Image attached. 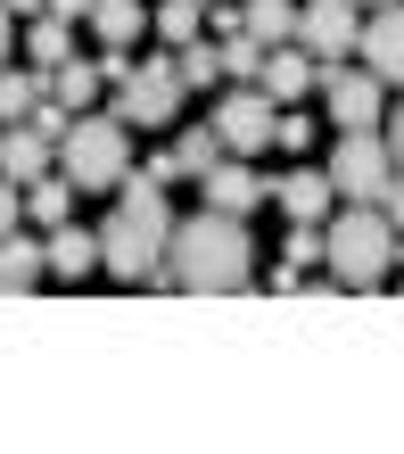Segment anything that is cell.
<instances>
[{"mask_svg":"<svg viewBox=\"0 0 404 454\" xmlns=\"http://www.w3.org/2000/svg\"><path fill=\"white\" fill-rule=\"evenodd\" d=\"M50 281V264H42V239H25V231H0V289L9 298H25V289H42Z\"/></svg>","mask_w":404,"mask_h":454,"instance_id":"e0dca14e","label":"cell"},{"mask_svg":"<svg viewBox=\"0 0 404 454\" xmlns=\"http://www.w3.org/2000/svg\"><path fill=\"white\" fill-rule=\"evenodd\" d=\"M214 59H223V83H256V74H264V42L223 34V42H214Z\"/></svg>","mask_w":404,"mask_h":454,"instance_id":"d4e9b609","label":"cell"},{"mask_svg":"<svg viewBox=\"0 0 404 454\" xmlns=\"http://www.w3.org/2000/svg\"><path fill=\"white\" fill-rule=\"evenodd\" d=\"M273 99H264L256 83H231L223 108H214V141H223V157H264L273 149Z\"/></svg>","mask_w":404,"mask_h":454,"instance_id":"ba28073f","label":"cell"},{"mask_svg":"<svg viewBox=\"0 0 404 454\" xmlns=\"http://www.w3.org/2000/svg\"><path fill=\"white\" fill-rule=\"evenodd\" d=\"M174 108H182L174 59H132L116 74V108H107V116H124V124H174Z\"/></svg>","mask_w":404,"mask_h":454,"instance_id":"52a82bcc","label":"cell"},{"mask_svg":"<svg viewBox=\"0 0 404 454\" xmlns=\"http://www.w3.org/2000/svg\"><path fill=\"white\" fill-rule=\"evenodd\" d=\"M99 83H107V74H99L91 59H58V67H50V74H42V91H50V99H58V108H66V116H74V108H91V99H99Z\"/></svg>","mask_w":404,"mask_h":454,"instance_id":"ac0fdd59","label":"cell"},{"mask_svg":"<svg viewBox=\"0 0 404 454\" xmlns=\"http://www.w3.org/2000/svg\"><path fill=\"white\" fill-rule=\"evenodd\" d=\"M273 149H289V157H306V149H314V116H298V108H281V116H273Z\"/></svg>","mask_w":404,"mask_h":454,"instance_id":"484cf974","label":"cell"},{"mask_svg":"<svg viewBox=\"0 0 404 454\" xmlns=\"http://www.w3.org/2000/svg\"><path fill=\"white\" fill-rule=\"evenodd\" d=\"M322 264H330L338 289H380L396 273V231L380 207H355L346 199V215H322Z\"/></svg>","mask_w":404,"mask_h":454,"instance_id":"3957f363","label":"cell"},{"mask_svg":"<svg viewBox=\"0 0 404 454\" xmlns=\"http://www.w3.org/2000/svg\"><path fill=\"white\" fill-rule=\"evenodd\" d=\"M124 116H91V108H74L66 132H58V174L74 182V191H116L124 166H132V141H124Z\"/></svg>","mask_w":404,"mask_h":454,"instance_id":"277c9868","label":"cell"},{"mask_svg":"<svg viewBox=\"0 0 404 454\" xmlns=\"http://www.w3.org/2000/svg\"><path fill=\"white\" fill-rule=\"evenodd\" d=\"M371 207H380V215H388V231H404V174H388V191L371 199Z\"/></svg>","mask_w":404,"mask_h":454,"instance_id":"f1b7e54d","label":"cell"},{"mask_svg":"<svg viewBox=\"0 0 404 454\" xmlns=\"http://www.w3.org/2000/svg\"><path fill=\"white\" fill-rule=\"evenodd\" d=\"M17 223H25V191H17L9 174H0V231H17Z\"/></svg>","mask_w":404,"mask_h":454,"instance_id":"f546056e","label":"cell"},{"mask_svg":"<svg viewBox=\"0 0 404 454\" xmlns=\"http://www.w3.org/2000/svg\"><path fill=\"white\" fill-rule=\"evenodd\" d=\"M355 59L380 74V83H396V91H404V0H380V17H363Z\"/></svg>","mask_w":404,"mask_h":454,"instance_id":"8fae6325","label":"cell"},{"mask_svg":"<svg viewBox=\"0 0 404 454\" xmlns=\"http://www.w3.org/2000/svg\"><path fill=\"white\" fill-rule=\"evenodd\" d=\"M330 174H322V166H298V174H281L273 182V207H281V215L289 223H322V215H330Z\"/></svg>","mask_w":404,"mask_h":454,"instance_id":"5bb4252c","label":"cell"},{"mask_svg":"<svg viewBox=\"0 0 404 454\" xmlns=\"http://www.w3.org/2000/svg\"><path fill=\"white\" fill-rule=\"evenodd\" d=\"M314 99L330 108V124L338 132H363V124H380V108H388V83L371 67H346V59H330L314 74Z\"/></svg>","mask_w":404,"mask_h":454,"instance_id":"8992f818","label":"cell"},{"mask_svg":"<svg viewBox=\"0 0 404 454\" xmlns=\"http://www.w3.org/2000/svg\"><path fill=\"white\" fill-rule=\"evenodd\" d=\"M214 157H223V141H214V124H198V132H182V141H174L166 157H157L149 174H157V182H174V174H206Z\"/></svg>","mask_w":404,"mask_h":454,"instance_id":"d6986e66","label":"cell"},{"mask_svg":"<svg viewBox=\"0 0 404 454\" xmlns=\"http://www.w3.org/2000/svg\"><path fill=\"white\" fill-rule=\"evenodd\" d=\"M322 174H330V191L338 199H355V207H371V199H380L388 191V174H396V157H388V141H380V132H346V141H330V166H322Z\"/></svg>","mask_w":404,"mask_h":454,"instance_id":"5b68a950","label":"cell"},{"mask_svg":"<svg viewBox=\"0 0 404 454\" xmlns=\"http://www.w3.org/2000/svg\"><path fill=\"white\" fill-rule=\"evenodd\" d=\"M388 157H396V174H404V99H396V132H388Z\"/></svg>","mask_w":404,"mask_h":454,"instance_id":"d6a6232c","label":"cell"},{"mask_svg":"<svg viewBox=\"0 0 404 454\" xmlns=\"http://www.w3.org/2000/svg\"><path fill=\"white\" fill-rule=\"evenodd\" d=\"M34 99H42V67L34 74L0 67V124H25V116H34Z\"/></svg>","mask_w":404,"mask_h":454,"instance_id":"603a6c76","label":"cell"},{"mask_svg":"<svg viewBox=\"0 0 404 454\" xmlns=\"http://www.w3.org/2000/svg\"><path fill=\"white\" fill-rule=\"evenodd\" d=\"M281 264L314 273V264H322V223H298V231H289V256H281Z\"/></svg>","mask_w":404,"mask_h":454,"instance_id":"4316f807","label":"cell"},{"mask_svg":"<svg viewBox=\"0 0 404 454\" xmlns=\"http://www.w3.org/2000/svg\"><path fill=\"white\" fill-rule=\"evenodd\" d=\"M42 17H66L74 25V17H91V0H42Z\"/></svg>","mask_w":404,"mask_h":454,"instance_id":"4dcf8cb0","label":"cell"},{"mask_svg":"<svg viewBox=\"0 0 404 454\" xmlns=\"http://www.w3.org/2000/svg\"><path fill=\"white\" fill-rule=\"evenodd\" d=\"M239 34L248 42H298V0H248V9H239Z\"/></svg>","mask_w":404,"mask_h":454,"instance_id":"ffe728a7","label":"cell"},{"mask_svg":"<svg viewBox=\"0 0 404 454\" xmlns=\"http://www.w3.org/2000/svg\"><path fill=\"white\" fill-rule=\"evenodd\" d=\"M50 166H58V149H50L34 124H0V174H9L17 191H25L34 174H50Z\"/></svg>","mask_w":404,"mask_h":454,"instance_id":"9a60e30c","label":"cell"},{"mask_svg":"<svg viewBox=\"0 0 404 454\" xmlns=\"http://www.w3.org/2000/svg\"><path fill=\"white\" fill-rule=\"evenodd\" d=\"M363 9H380V0H363Z\"/></svg>","mask_w":404,"mask_h":454,"instance_id":"d590c367","label":"cell"},{"mask_svg":"<svg viewBox=\"0 0 404 454\" xmlns=\"http://www.w3.org/2000/svg\"><path fill=\"white\" fill-rule=\"evenodd\" d=\"M174 74H182V91H214V83H223L214 42H182V50H174Z\"/></svg>","mask_w":404,"mask_h":454,"instance_id":"7402d4cb","label":"cell"},{"mask_svg":"<svg viewBox=\"0 0 404 454\" xmlns=\"http://www.w3.org/2000/svg\"><path fill=\"white\" fill-rule=\"evenodd\" d=\"M198 9H214V0H198Z\"/></svg>","mask_w":404,"mask_h":454,"instance_id":"8d00e7d4","label":"cell"},{"mask_svg":"<svg viewBox=\"0 0 404 454\" xmlns=\"http://www.w3.org/2000/svg\"><path fill=\"white\" fill-rule=\"evenodd\" d=\"M314 74H322V59H306L298 42H273V50H264V74H256V91L273 99V108H298V99L314 91Z\"/></svg>","mask_w":404,"mask_h":454,"instance_id":"7c38bea8","label":"cell"},{"mask_svg":"<svg viewBox=\"0 0 404 454\" xmlns=\"http://www.w3.org/2000/svg\"><path fill=\"white\" fill-rule=\"evenodd\" d=\"M91 42L99 50H132V42H141L149 34V9H141V0H91Z\"/></svg>","mask_w":404,"mask_h":454,"instance_id":"2e32d148","label":"cell"},{"mask_svg":"<svg viewBox=\"0 0 404 454\" xmlns=\"http://www.w3.org/2000/svg\"><path fill=\"white\" fill-rule=\"evenodd\" d=\"M396 273H404V231H396Z\"/></svg>","mask_w":404,"mask_h":454,"instance_id":"e575fe53","label":"cell"},{"mask_svg":"<svg viewBox=\"0 0 404 454\" xmlns=\"http://www.w3.org/2000/svg\"><path fill=\"white\" fill-rule=\"evenodd\" d=\"M355 34H363V0H298V50L306 59H346L355 50Z\"/></svg>","mask_w":404,"mask_h":454,"instance_id":"9c48e42d","label":"cell"},{"mask_svg":"<svg viewBox=\"0 0 404 454\" xmlns=\"http://www.w3.org/2000/svg\"><path fill=\"white\" fill-rule=\"evenodd\" d=\"M198 191H206V207H223V215H248V207L273 199V174H264L256 157H214L198 174Z\"/></svg>","mask_w":404,"mask_h":454,"instance_id":"30bf717a","label":"cell"},{"mask_svg":"<svg viewBox=\"0 0 404 454\" xmlns=\"http://www.w3.org/2000/svg\"><path fill=\"white\" fill-rule=\"evenodd\" d=\"M25 59H34L42 74L58 67V59H74V34H66V17H34V25H25Z\"/></svg>","mask_w":404,"mask_h":454,"instance_id":"44dd1931","label":"cell"},{"mask_svg":"<svg viewBox=\"0 0 404 454\" xmlns=\"http://www.w3.org/2000/svg\"><path fill=\"white\" fill-rule=\"evenodd\" d=\"M166 231H174L166 182L124 166V182H116V215L99 223V273L124 281V289H166Z\"/></svg>","mask_w":404,"mask_h":454,"instance_id":"6da1fadb","label":"cell"},{"mask_svg":"<svg viewBox=\"0 0 404 454\" xmlns=\"http://www.w3.org/2000/svg\"><path fill=\"white\" fill-rule=\"evenodd\" d=\"M42 264H50V281H91V273H99V231L50 223V239H42Z\"/></svg>","mask_w":404,"mask_h":454,"instance_id":"4fadbf2b","label":"cell"},{"mask_svg":"<svg viewBox=\"0 0 404 454\" xmlns=\"http://www.w3.org/2000/svg\"><path fill=\"white\" fill-rule=\"evenodd\" d=\"M9 59H17V17L0 9V67H9Z\"/></svg>","mask_w":404,"mask_h":454,"instance_id":"1f68e13d","label":"cell"},{"mask_svg":"<svg viewBox=\"0 0 404 454\" xmlns=\"http://www.w3.org/2000/svg\"><path fill=\"white\" fill-rule=\"evenodd\" d=\"M0 9H9V17H42V0H0Z\"/></svg>","mask_w":404,"mask_h":454,"instance_id":"836d02e7","label":"cell"},{"mask_svg":"<svg viewBox=\"0 0 404 454\" xmlns=\"http://www.w3.org/2000/svg\"><path fill=\"white\" fill-rule=\"evenodd\" d=\"M25 124H34V132H42V141H50V149H58V132H66V108H58V99H50V91H42V99H34V116H25Z\"/></svg>","mask_w":404,"mask_h":454,"instance_id":"83f0119b","label":"cell"},{"mask_svg":"<svg viewBox=\"0 0 404 454\" xmlns=\"http://www.w3.org/2000/svg\"><path fill=\"white\" fill-rule=\"evenodd\" d=\"M198 0H157V9H149V25H157V34H166V50H182V42H198Z\"/></svg>","mask_w":404,"mask_h":454,"instance_id":"cb8c5ba5","label":"cell"},{"mask_svg":"<svg viewBox=\"0 0 404 454\" xmlns=\"http://www.w3.org/2000/svg\"><path fill=\"white\" fill-rule=\"evenodd\" d=\"M256 281V248H248V223L206 207V215L174 223L166 231V289H206V298H231V289Z\"/></svg>","mask_w":404,"mask_h":454,"instance_id":"7a4b0ae2","label":"cell"}]
</instances>
